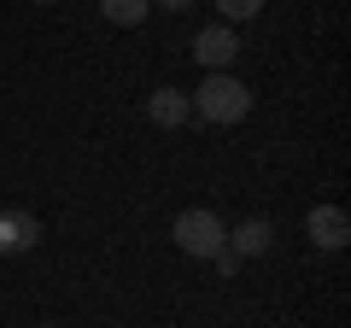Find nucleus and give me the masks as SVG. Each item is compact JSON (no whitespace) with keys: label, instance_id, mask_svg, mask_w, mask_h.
Returning a JSON list of instances; mask_svg holds the SVG:
<instances>
[{"label":"nucleus","instance_id":"obj_1","mask_svg":"<svg viewBox=\"0 0 351 328\" xmlns=\"http://www.w3.org/2000/svg\"><path fill=\"white\" fill-rule=\"evenodd\" d=\"M188 106L205 124H240V117L252 112V89L240 76H228V71H205V82L188 94Z\"/></svg>","mask_w":351,"mask_h":328},{"label":"nucleus","instance_id":"obj_2","mask_svg":"<svg viewBox=\"0 0 351 328\" xmlns=\"http://www.w3.org/2000/svg\"><path fill=\"white\" fill-rule=\"evenodd\" d=\"M170 235H176V246H182L188 258H217V253L228 246L223 217H217V211H205V205H193V211H176Z\"/></svg>","mask_w":351,"mask_h":328},{"label":"nucleus","instance_id":"obj_3","mask_svg":"<svg viewBox=\"0 0 351 328\" xmlns=\"http://www.w3.org/2000/svg\"><path fill=\"white\" fill-rule=\"evenodd\" d=\"M304 235H311L316 253H339V246L351 240V217L339 211V205H316V211L304 217Z\"/></svg>","mask_w":351,"mask_h":328},{"label":"nucleus","instance_id":"obj_4","mask_svg":"<svg viewBox=\"0 0 351 328\" xmlns=\"http://www.w3.org/2000/svg\"><path fill=\"white\" fill-rule=\"evenodd\" d=\"M234 53H240V36H234L228 24H205L199 36H193V59H199L205 71H228Z\"/></svg>","mask_w":351,"mask_h":328},{"label":"nucleus","instance_id":"obj_5","mask_svg":"<svg viewBox=\"0 0 351 328\" xmlns=\"http://www.w3.org/2000/svg\"><path fill=\"white\" fill-rule=\"evenodd\" d=\"M36 240H41V223H36V211H24V205H12V211H0V253H6V258L29 253Z\"/></svg>","mask_w":351,"mask_h":328},{"label":"nucleus","instance_id":"obj_6","mask_svg":"<svg viewBox=\"0 0 351 328\" xmlns=\"http://www.w3.org/2000/svg\"><path fill=\"white\" fill-rule=\"evenodd\" d=\"M269 246H276V229L263 223V217H246V223L228 229V253L234 258H263Z\"/></svg>","mask_w":351,"mask_h":328},{"label":"nucleus","instance_id":"obj_7","mask_svg":"<svg viewBox=\"0 0 351 328\" xmlns=\"http://www.w3.org/2000/svg\"><path fill=\"white\" fill-rule=\"evenodd\" d=\"M147 117L158 129H182L193 117V106H188V94H182V89H152L147 94Z\"/></svg>","mask_w":351,"mask_h":328},{"label":"nucleus","instance_id":"obj_8","mask_svg":"<svg viewBox=\"0 0 351 328\" xmlns=\"http://www.w3.org/2000/svg\"><path fill=\"white\" fill-rule=\"evenodd\" d=\"M100 12H106V24H123V30H135L141 18L152 12V0H100Z\"/></svg>","mask_w":351,"mask_h":328},{"label":"nucleus","instance_id":"obj_9","mask_svg":"<svg viewBox=\"0 0 351 328\" xmlns=\"http://www.w3.org/2000/svg\"><path fill=\"white\" fill-rule=\"evenodd\" d=\"M217 6H223V18H217V24H246V18H258L263 12V0H217Z\"/></svg>","mask_w":351,"mask_h":328},{"label":"nucleus","instance_id":"obj_10","mask_svg":"<svg viewBox=\"0 0 351 328\" xmlns=\"http://www.w3.org/2000/svg\"><path fill=\"white\" fill-rule=\"evenodd\" d=\"M152 6H164V12H188L193 0H152Z\"/></svg>","mask_w":351,"mask_h":328},{"label":"nucleus","instance_id":"obj_11","mask_svg":"<svg viewBox=\"0 0 351 328\" xmlns=\"http://www.w3.org/2000/svg\"><path fill=\"white\" fill-rule=\"evenodd\" d=\"M36 6H53V0H36Z\"/></svg>","mask_w":351,"mask_h":328},{"label":"nucleus","instance_id":"obj_12","mask_svg":"<svg viewBox=\"0 0 351 328\" xmlns=\"http://www.w3.org/2000/svg\"><path fill=\"white\" fill-rule=\"evenodd\" d=\"M41 328H59V323H41Z\"/></svg>","mask_w":351,"mask_h":328}]
</instances>
